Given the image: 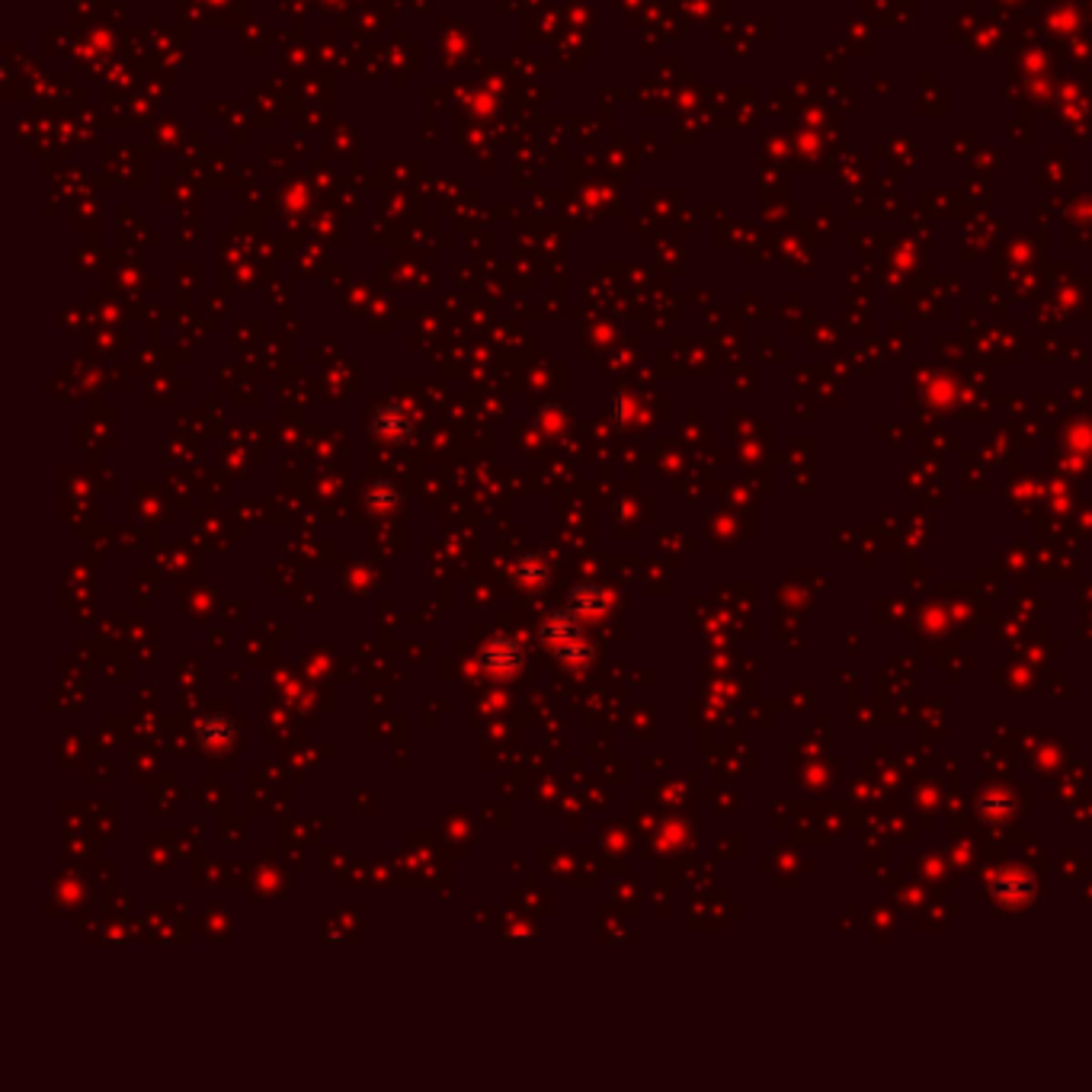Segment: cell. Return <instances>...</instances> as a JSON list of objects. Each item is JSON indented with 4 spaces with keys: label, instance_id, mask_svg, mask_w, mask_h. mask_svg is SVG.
<instances>
[{
    "label": "cell",
    "instance_id": "cell-4",
    "mask_svg": "<svg viewBox=\"0 0 1092 1092\" xmlns=\"http://www.w3.org/2000/svg\"><path fill=\"white\" fill-rule=\"evenodd\" d=\"M571 605H574V613L602 616L605 613V593L596 584H580V587L571 590Z\"/></svg>",
    "mask_w": 1092,
    "mask_h": 1092
},
{
    "label": "cell",
    "instance_id": "cell-1",
    "mask_svg": "<svg viewBox=\"0 0 1092 1092\" xmlns=\"http://www.w3.org/2000/svg\"><path fill=\"white\" fill-rule=\"evenodd\" d=\"M480 664H485V670L497 679H510L519 673L522 667V647L519 641L506 638V635H497L485 644V650H480Z\"/></svg>",
    "mask_w": 1092,
    "mask_h": 1092
},
{
    "label": "cell",
    "instance_id": "cell-2",
    "mask_svg": "<svg viewBox=\"0 0 1092 1092\" xmlns=\"http://www.w3.org/2000/svg\"><path fill=\"white\" fill-rule=\"evenodd\" d=\"M545 638L557 647V653H561V657H567V661H587L593 653V647H587L580 641V628L574 625V619L564 616V613L551 616V622L545 625Z\"/></svg>",
    "mask_w": 1092,
    "mask_h": 1092
},
{
    "label": "cell",
    "instance_id": "cell-3",
    "mask_svg": "<svg viewBox=\"0 0 1092 1092\" xmlns=\"http://www.w3.org/2000/svg\"><path fill=\"white\" fill-rule=\"evenodd\" d=\"M199 744L205 750H218V747H231L238 740V724L228 715H208L205 721H199L196 727Z\"/></svg>",
    "mask_w": 1092,
    "mask_h": 1092
}]
</instances>
